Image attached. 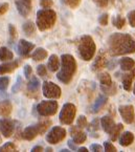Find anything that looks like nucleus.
Instances as JSON below:
<instances>
[{"mask_svg": "<svg viewBox=\"0 0 135 152\" xmlns=\"http://www.w3.org/2000/svg\"><path fill=\"white\" fill-rule=\"evenodd\" d=\"M52 125V121H42L37 123L36 125H30L26 127L22 132V137L26 141H33L39 134L44 133Z\"/></svg>", "mask_w": 135, "mask_h": 152, "instance_id": "39448f33", "label": "nucleus"}, {"mask_svg": "<svg viewBox=\"0 0 135 152\" xmlns=\"http://www.w3.org/2000/svg\"><path fill=\"white\" fill-rule=\"evenodd\" d=\"M108 50L111 56L133 54L135 53V40L129 34H112L108 38Z\"/></svg>", "mask_w": 135, "mask_h": 152, "instance_id": "f257e3e1", "label": "nucleus"}, {"mask_svg": "<svg viewBox=\"0 0 135 152\" xmlns=\"http://www.w3.org/2000/svg\"><path fill=\"white\" fill-rule=\"evenodd\" d=\"M33 152H39V151H43V147L42 146H36L32 149Z\"/></svg>", "mask_w": 135, "mask_h": 152, "instance_id": "49530a36", "label": "nucleus"}, {"mask_svg": "<svg viewBox=\"0 0 135 152\" xmlns=\"http://www.w3.org/2000/svg\"><path fill=\"white\" fill-rule=\"evenodd\" d=\"M79 54L81 58L85 61H90L94 57L95 50H97V45H95L93 39L90 36H83L79 41L78 45Z\"/></svg>", "mask_w": 135, "mask_h": 152, "instance_id": "20e7f679", "label": "nucleus"}, {"mask_svg": "<svg viewBox=\"0 0 135 152\" xmlns=\"http://www.w3.org/2000/svg\"><path fill=\"white\" fill-rule=\"evenodd\" d=\"M65 137H66V130L62 127L56 126V127L52 128L50 131L47 133L46 141L49 144H52V145H56V144L63 141Z\"/></svg>", "mask_w": 135, "mask_h": 152, "instance_id": "1a4fd4ad", "label": "nucleus"}, {"mask_svg": "<svg viewBox=\"0 0 135 152\" xmlns=\"http://www.w3.org/2000/svg\"><path fill=\"white\" fill-rule=\"evenodd\" d=\"M77 72V61L71 55L65 54L61 57V67L60 72L57 74V78L64 84H68L72 80Z\"/></svg>", "mask_w": 135, "mask_h": 152, "instance_id": "f03ea898", "label": "nucleus"}, {"mask_svg": "<svg viewBox=\"0 0 135 152\" xmlns=\"http://www.w3.org/2000/svg\"><path fill=\"white\" fill-rule=\"evenodd\" d=\"M108 20H109V16L108 14H103L99 18V22L102 25H107L108 24Z\"/></svg>", "mask_w": 135, "mask_h": 152, "instance_id": "e433bc0d", "label": "nucleus"}, {"mask_svg": "<svg viewBox=\"0 0 135 152\" xmlns=\"http://www.w3.org/2000/svg\"><path fill=\"white\" fill-rule=\"evenodd\" d=\"M93 1H94V2L101 7H107V5H108V3H109V0H93Z\"/></svg>", "mask_w": 135, "mask_h": 152, "instance_id": "a19ab883", "label": "nucleus"}, {"mask_svg": "<svg viewBox=\"0 0 135 152\" xmlns=\"http://www.w3.org/2000/svg\"><path fill=\"white\" fill-rule=\"evenodd\" d=\"M64 1H65L66 4L69 7H71V9H75V7H79L80 3H81V0H64Z\"/></svg>", "mask_w": 135, "mask_h": 152, "instance_id": "f704fd0d", "label": "nucleus"}, {"mask_svg": "<svg viewBox=\"0 0 135 152\" xmlns=\"http://www.w3.org/2000/svg\"><path fill=\"white\" fill-rule=\"evenodd\" d=\"M19 65L18 61H7V62L3 63L0 65V75L9 74V72H14Z\"/></svg>", "mask_w": 135, "mask_h": 152, "instance_id": "2eb2a0df", "label": "nucleus"}, {"mask_svg": "<svg viewBox=\"0 0 135 152\" xmlns=\"http://www.w3.org/2000/svg\"><path fill=\"white\" fill-rule=\"evenodd\" d=\"M107 103V98L105 96H99L97 98V100L95 101V104L93 105V108H92V111L93 112H97L102 107H103L105 104Z\"/></svg>", "mask_w": 135, "mask_h": 152, "instance_id": "cd10ccee", "label": "nucleus"}, {"mask_svg": "<svg viewBox=\"0 0 135 152\" xmlns=\"http://www.w3.org/2000/svg\"><path fill=\"white\" fill-rule=\"evenodd\" d=\"M118 141H119L120 146H123V147H128V146H130L131 144L133 143V141H134V134L130 131H125L124 133L118 137Z\"/></svg>", "mask_w": 135, "mask_h": 152, "instance_id": "dca6fc26", "label": "nucleus"}, {"mask_svg": "<svg viewBox=\"0 0 135 152\" xmlns=\"http://www.w3.org/2000/svg\"><path fill=\"white\" fill-rule=\"evenodd\" d=\"M126 24V19L120 17V16H116L114 19H113V25L117 28H123L124 25Z\"/></svg>", "mask_w": 135, "mask_h": 152, "instance_id": "c85d7f7f", "label": "nucleus"}, {"mask_svg": "<svg viewBox=\"0 0 135 152\" xmlns=\"http://www.w3.org/2000/svg\"><path fill=\"white\" fill-rule=\"evenodd\" d=\"M0 143H1V140H0Z\"/></svg>", "mask_w": 135, "mask_h": 152, "instance_id": "3c124183", "label": "nucleus"}, {"mask_svg": "<svg viewBox=\"0 0 135 152\" xmlns=\"http://www.w3.org/2000/svg\"><path fill=\"white\" fill-rule=\"evenodd\" d=\"M9 36H11L12 39H15L17 37V31H16V27L14 26L13 24H9Z\"/></svg>", "mask_w": 135, "mask_h": 152, "instance_id": "ea45409f", "label": "nucleus"}, {"mask_svg": "<svg viewBox=\"0 0 135 152\" xmlns=\"http://www.w3.org/2000/svg\"><path fill=\"white\" fill-rule=\"evenodd\" d=\"M14 55L7 47H0V60L1 61H11L13 60Z\"/></svg>", "mask_w": 135, "mask_h": 152, "instance_id": "a878e982", "label": "nucleus"}, {"mask_svg": "<svg viewBox=\"0 0 135 152\" xmlns=\"http://www.w3.org/2000/svg\"><path fill=\"white\" fill-rule=\"evenodd\" d=\"M90 150L93 152H99V151H103V147L97 144H92V145L90 146Z\"/></svg>", "mask_w": 135, "mask_h": 152, "instance_id": "37998d69", "label": "nucleus"}, {"mask_svg": "<svg viewBox=\"0 0 135 152\" xmlns=\"http://www.w3.org/2000/svg\"><path fill=\"white\" fill-rule=\"evenodd\" d=\"M9 7V3H2V4H0V15H3V14L7 13Z\"/></svg>", "mask_w": 135, "mask_h": 152, "instance_id": "79ce46f5", "label": "nucleus"}, {"mask_svg": "<svg viewBox=\"0 0 135 152\" xmlns=\"http://www.w3.org/2000/svg\"><path fill=\"white\" fill-rule=\"evenodd\" d=\"M119 65H120V68L125 72H129V70L133 69L135 67V61L133 59L129 58V57H125V58L120 59L119 61Z\"/></svg>", "mask_w": 135, "mask_h": 152, "instance_id": "412c9836", "label": "nucleus"}, {"mask_svg": "<svg viewBox=\"0 0 135 152\" xmlns=\"http://www.w3.org/2000/svg\"><path fill=\"white\" fill-rule=\"evenodd\" d=\"M5 151H16V145L12 142H9V143H5L3 146L0 147V152H5Z\"/></svg>", "mask_w": 135, "mask_h": 152, "instance_id": "c756f323", "label": "nucleus"}, {"mask_svg": "<svg viewBox=\"0 0 135 152\" xmlns=\"http://www.w3.org/2000/svg\"><path fill=\"white\" fill-rule=\"evenodd\" d=\"M58 107L57 101H41L37 105V111L41 116H52L57 113Z\"/></svg>", "mask_w": 135, "mask_h": 152, "instance_id": "0eeeda50", "label": "nucleus"}, {"mask_svg": "<svg viewBox=\"0 0 135 152\" xmlns=\"http://www.w3.org/2000/svg\"><path fill=\"white\" fill-rule=\"evenodd\" d=\"M15 131V124L9 119L0 120V133L4 137H9L14 134Z\"/></svg>", "mask_w": 135, "mask_h": 152, "instance_id": "9b49d317", "label": "nucleus"}, {"mask_svg": "<svg viewBox=\"0 0 135 152\" xmlns=\"http://www.w3.org/2000/svg\"><path fill=\"white\" fill-rule=\"evenodd\" d=\"M12 110H13V106L9 101L5 100L0 102V116L7 118L12 113Z\"/></svg>", "mask_w": 135, "mask_h": 152, "instance_id": "f3484780", "label": "nucleus"}, {"mask_svg": "<svg viewBox=\"0 0 135 152\" xmlns=\"http://www.w3.org/2000/svg\"><path fill=\"white\" fill-rule=\"evenodd\" d=\"M57 20V14L50 9H43L37 13L36 24L40 31H46L52 28Z\"/></svg>", "mask_w": 135, "mask_h": 152, "instance_id": "7ed1b4c3", "label": "nucleus"}, {"mask_svg": "<svg viewBox=\"0 0 135 152\" xmlns=\"http://www.w3.org/2000/svg\"><path fill=\"white\" fill-rule=\"evenodd\" d=\"M42 92L43 96L47 99H54V100H57L61 96L62 90L60 88V86H58L57 84H54V82H46L43 83L42 85Z\"/></svg>", "mask_w": 135, "mask_h": 152, "instance_id": "6e6552de", "label": "nucleus"}, {"mask_svg": "<svg viewBox=\"0 0 135 152\" xmlns=\"http://www.w3.org/2000/svg\"><path fill=\"white\" fill-rule=\"evenodd\" d=\"M0 139H1V137H0Z\"/></svg>", "mask_w": 135, "mask_h": 152, "instance_id": "603ef678", "label": "nucleus"}, {"mask_svg": "<svg viewBox=\"0 0 135 152\" xmlns=\"http://www.w3.org/2000/svg\"><path fill=\"white\" fill-rule=\"evenodd\" d=\"M40 5L43 9H49L52 7V0H40Z\"/></svg>", "mask_w": 135, "mask_h": 152, "instance_id": "4c0bfd02", "label": "nucleus"}, {"mask_svg": "<svg viewBox=\"0 0 135 152\" xmlns=\"http://www.w3.org/2000/svg\"><path fill=\"white\" fill-rule=\"evenodd\" d=\"M40 87V82L35 76H33L29 79L28 83H27V90L30 92H36Z\"/></svg>", "mask_w": 135, "mask_h": 152, "instance_id": "393cba45", "label": "nucleus"}, {"mask_svg": "<svg viewBox=\"0 0 135 152\" xmlns=\"http://www.w3.org/2000/svg\"><path fill=\"white\" fill-rule=\"evenodd\" d=\"M48 68L50 72H58L60 69V59L57 55H52L48 59Z\"/></svg>", "mask_w": 135, "mask_h": 152, "instance_id": "4be33fe9", "label": "nucleus"}, {"mask_svg": "<svg viewBox=\"0 0 135 152\" xmlns=\"http://www.w3.org/2000/svg\"><path fill=\"white\" fill-rule=\"evenodd\" d=\"M37 74H38V76L41 77V78L46 77V75H47V70H46L45 65H39V66L37 67Z\"/></svg>", "mask_w": 135, "mask_h": 152, "instance_id": "473e14b6", "label": "nucleus"}, {"mask_svg": "<svg viewBox=\"0 0 135 152\" xmlns=\"http://www.w3.org/2000/svg\"><path fill=\"white\" fill-rule=\"evenodd\" d=\"M101 125H102V128L104 129V131L109 133V132L112 130V128L114 127V121L111 116L109 115H105L103 116L101 119Z\"/></svg>", "mask_w": 135, "mask_h": 152, "instance_id": "a211bd4d", "label": "nucleus"}, {"mask_svg": "<svg viewBox=\"0 0 135 152\" xmlns=\"http://www.w3.org/2000/svg\"><path fill=\"white\" fill-rule=\"evenodd\" d=\"M133 94H135V84H134V87H133Z\"/></svg>", "mask_w": 135, "mask_h": 152, "instance_id": "8fccbe9b", "label": "nucleus"}, {"mask_svg": "<svg viewBox=\"0 0 135 152\" xmlns=\"http://www.w3.org/2000/svg\"><path fill=\"white\" fill-rule=\"evenodd\" d=\"M106 64H107L106 56H105L104 54L99 55V56L97 57V59H95L93 65H92V70H94V72H99V70H101L102 68H104V67L106 66Z\"/></svg>", "mask_w": 135, "mask_h": 152, "instance_id": "aec40b11", "label": "nucleus"}, {"mask_svg": "<svg viewBox=\"0 0 135 152\" xmlns=\"http://www.w3.org/2000/svg\"><path fill=\"white\" fill-rule=\"evenodd\" d=\"M128 20L129 23L132 27H135V11H131L128 14Z\"/></svg>", "mask_w": 135, "mask_h": 152, "instance_id": "c9c22d12", "label": "nucleus"}, {"mask_svg": "<svg viewBox=\"0 0 135 152\" xmlns=\"http://www.w3.org/2000/svg\"><path fill=\"white\" fill-rule=\"evenodd\" d=\"M124 130V126H123V124H117V125H114V127L112 128V130H111L110 132H109V135H110V139L111 141H116L117 139L119 137V134H120V132Z\"/></svg>", "mask_w": 135, "mask_h": 152, "instance_id": "b1692460", "label": "nucleus"}, {"mask_svg": "<svg viewBox=\"0 0 135 152\" xmlns=\"http://www.w3.org/2000/svg\"><path fill=\"white\" fill-rule=\"evenodd\" d=\"M87 125H88V122H87V119H86V116H84V115L79 116V119H78V121H77L78 127L82 129V128L87 127Z\"/></svg>", "mask_w": 135, "mask_h": 152, "instance_id": "2f4dec72", "label": "nucleus"}, {"mask_svg": "<svg viewBox=\"0 0 135 152\" xmlns=\"http://www.w3.org/2000/svg\"><path fill=\"white\" fill-rule=\"evenodd\" d=\"M131 72L129 74L125 75L124 78H123V86L126 90H131V87H132V82H133V79L135 78V67L133 69L130 70Z\"/></svg>", "mask_w": 135, "mask_h": 152, "instance_id": "6ab92c4d", "label": "nucleus"}, {"mask_svg": "<svg viewBox=\"0 0 135 152\" xmlns=\"http://www.w3.org/2000/svg\"><path fill=\"white\" fill-rule=\"evenodd\" d=\"M70 135L72 137V141L75 144H83L84 142L87 140V135L85 132H83L81 130V128H79L78 126H71L70 127Z\"/></svg>", "mask_w": 135, "mask_h": 152, "instance_id": "f8f14e48", "label": "nucleus"}, {"mask_svg": "<svg viewBox=\"0 0 135 152\" xmlns=\"http://www.w3.org/2000/svg\"><path fill=\"white\" fill-rule=\"evenodd\" d=\"M78 151H79V152H88V149H87V148H85V147H83V148H79V149H78Z\"/></svg>", "mask_w": 135, "mask_h": 152, "instance_id": "09e8293b", "label": "nucleus"}, {"mask_svg": "<svg viewBox=\"0 0 135 152\" xmlns=\"http://www.w3.org/2000/svg\"><path fill=\"white\" fill-rule=\"evenodd\" d=\"M68 145H69V147L71 148L72 150H75V149H77L75 145H74V144H72V141H68Z\"/></svg>", "mask_w": 135, "mask_h": 152, "instance_id": "de8ad7c7", "label": "nucleus"}, {"mask_svg": "<svg viewBox=\"0 0 135 152\" xmlns=\"http://www.w3.org/2000/svg\"><path fill=\"white\" fill-rule=\"evenodd\" d=\"M30 57H32V59L35 61H42L47 58V52H46L44 48H42V47H39V48H37L36 50L33 53Z\"/></svg>", "mask_w": 135, "mask_h": 152, "instance_id": "5701e85b", "label": "nucleus"}, {"mask_svg": "<svg viewBox=\"0 0 135 152\" xmlns=\"http://www.w3.org/2000/svg\"><path fill=\"white\" fill-rule=\"evenodd\" d=\"M9 78L7 77H0V90H5L9 86Z\"/></svg>", "mask_w": 135, "mask_h": 152, "instance_id": "7c9ffc66", "label": "nucleus"}, {"mask_svg": "<svg viewBox=\"0 0 135 152\" xmlns=\"http://www.w3.org/2000/svg\"><path fill=\"white\" fill-rule=\"evenodd\" d=\"M99 120L95 119L94 121H93L92 123H91V125H90V126H91V128H93L94 130H97V129H99V124L97 125V123H99Z\"/></svg>", "mask_w": 135, "mask_h": 152, "instance_id": "a18cd8bd", "label": "nucleus"}, {"mask_svg": "<svg viewBox=\"0 0 135 152\" xmlns=\"http://www.w3.org/2000/svg\"><path fill=\"white\" fill-rule=\"evenodd\" d=\"M34 48H35V44H33L32 42H28V41L24 40V39H21L18 42V45H17L18 54L22 57H28L29 53L32 52Z\"/></svg>", "mask_w": 135, "mask_h": 152, "instance_id": "ddd939ff", "label": "nucleus"}, {"mask_svg": "<svg viewBox=\"0 0 135 152\" xmlns=\"http://www.w3.org/2000/svg\"><path fill=\"white\" fill-rule=\"evenodd\" d=\"M104 149H105V151H108V152H115L116 151V148L113 146V144L111 143V142H108V141H106L105 143H104Z\"/></svg>", "mask_w": 135, "mask_h": 152, "instance_id": "72a5a7b5", "label": "nucleus"}, {"mask_svg": "<svg viewBox=\"0 0 135 152\" xmlns=\"http://www.w3.org/2000/svg\"><path fill=\"white\" fill-rule=\"evenodd\" d=\"M75 114H77V107L71 103H66L62 107L59 119L64 125H71L72 122L74 121Z\"/></svg>", "mask_w": 135, "mask_h": 152, "instance_id": "423d86ee", "label": "nucleus"}, {"mask_svg": "<svg viewBox=\"0 0 135 152\" xmlns=\"http://www.w3.org/2000/svg\"><path fill=\"white\" fill-rule=\"evenodd\" d=\"M16 7L19 14L23 17H26L32 11V0H17Z\"/></svg>", "mask_w": 135, "mask_h": 152, "instance_id": "4468645a", "label": "nucleus"}, {"mask_svg": "<svg viewBox=\"0 0 135 152\" xmlns=\"http://www.w3.org/2000/svg\"><path fill=\"white\" fill-rule=\"evenodd\" d=\"M21 87V78L20 77H18V83H17L16 85L14 86V88H13V91L15 92V91H18L19 90V88Z\"/></svg>", "mask_w": 135, "mask_h": 152, "instance_id": "c03bdc74", "label": "nucleus"}, {"mask_svg": "<svg viewBox=\"0 0 135 152\" xmlns=\"http://www.w3.org/2000/svg\"><path fill=\"white\" fill-rule=\"evenodd\" d=\"M23 72H24V77H25V78L29 79V77L32 76V72H33V69H32V67H30V65H28V64L25 65Z\"/></svg>", "mask_w": 135, "mask_h": 152, "instance_id": "58836bf2", "label": "nucleus"}, {"mask_svg": "<svg viewBox=\"0 0 135 152\" xmlns=\"http://www.w3.org/2000/svg\"><path fill=\"white\" fill-rule=\"evenodd\" d=\"M118 111L125 123L131 124L134 121V107L132 105H122L118 107Z\"/></svg>", "mask_w": 135, "mask_h": 152, "instance_id": "9d476101", "label": "nucleus"}, {"mask_svg": "<svg viewBox=\"0 0 135 152\" xmlns=\"http://www.w3.org/2000/svg\"><path fill=\"white\" fill-rule=\"evenodd\" d=\"M22 29L26 36H32V35L35 34V31H36V26H35V24L32 21H27V22H25L23 24Z\"/></svg>", "mask_w": 135, "mask_h": 152, "instance_id": "bb28decb", "label": "nucleus"}]
</instances>
